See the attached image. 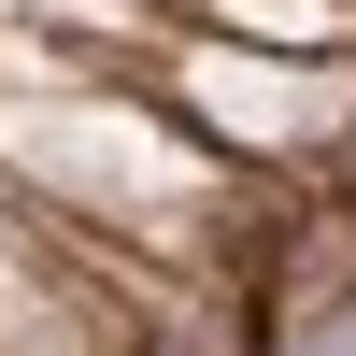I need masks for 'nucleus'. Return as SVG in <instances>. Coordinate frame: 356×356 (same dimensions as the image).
I'll return each mask as SVG.
<instances>
[{"instance_id": "f257e3e1", "label": "nucleus", "mask_w": 356, "mask_h": 356, "mask_svg": "<svg viewBox=\"0 0 356 356\" xmlns=\"http://www.w3.org/2000/svg\"><path fill=\"white\" fill-rule=\"evenodd\" d=\"M328 356H356V342H328Z\"/></svg>"}]
</instances>
